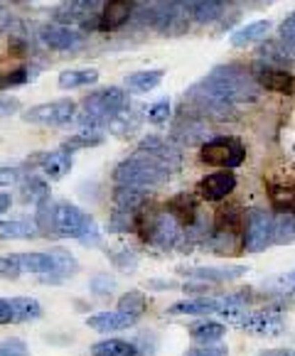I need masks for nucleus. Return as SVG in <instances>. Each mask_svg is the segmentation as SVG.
Here are the masks:
<instances>
[{
    "instance_id": "obj_36",
    "label": "nucleus",
    "mask_w": 295,
    "mask_h": 356,
    "mask_svg": "<svg viewBox=\"0 0 295 356\" xmlns=\"http://www.w3.org/2000/svg\"><path fill=\"white\" fill-rule=\"evenodd\" d=\"M273 243L278 246H293L295 243V214H273Z\"/></svg>"
},
{
    "instance_id": "obj_29",
    "label": "nucleus",
    "mask_w": 295,
    "mask_h": 356,
    "mask_svg": "<svg viewBox=\"0 0 295 356\" xmlns=\"http://www.w3.org/2000/svg\"><path fill=\"white\" fill-rule=\"evenodd\" d=\"M271 27H273V22H271L269 17H266V20H253V22H248V25H244L241 30L234 32V35L229 37V42H232L234 47H246V44L264 40L271 32Z\"/></svg>"
},
{
    "instance_id": "obj_17",
    "label": "nucleus",
    "mask_w": 295,
    "mask_h": 356,
    "mask_svg": "<svg viewBox=\"0 0 295 356\" xmlns=\"http://www.w3.org/2000/svg\"><path fill=\"white\" fill-rule=\"evenodd\" d=\"M253 79H256L258 86L276 91V94H293V89H295L293 74L280 67H273V64H258V67L253 69Z\"/></svg>"
},
{
    "instance_id": "obj_7",
    "label": "nucleus",
    "mask_w": 295,
    "mask_h": 356,
    "mask_svg": "<svg viewBox=\"0 0 295 356\" xmlns=\"http://www.w3.org/2000/svg\"><path fill=\"white\" fill-rule=\"evenodd\" d=\"M271 246H273V214L253 207L244 214V251L264 253Z\"/></svg>"
},
{
    "instance_id": "obj_16",
    "label": "nucleus",
    "mask_w": 295,
    "mask_h": 356,
    "mask_svg": "<svg viewBox=\"0 0 295 356\" xmlns=\"http://www.w3.org/2000/svg\"><path fill=\"white\" fill-rule=\"evenodd\" d=\"M49 258H52L54 268L52 273H47V275H40V283L42 285H62L64 280H69L72 275H77L79 273V261L74 258V253H69L67 248H49Z\"/></svg>"
},
{
    "instance_id": "obj_3",
    "label": "nucleus",
    "mask_w": 295,
    "mask_h": 356,
    "mask_svg": "<svg viewBox=\"0 0 295 356\" xmlns=\"http://www.w3.org/2000/svg\"><path fill=\"white\" fill-rule=\"evenodd\" d=\"M52 231L57 238H77L84 248H96L101 243L94 216L69 202H54Z\"/></svg>"
},
{
    "instance_id": "obj_1",
    "label": "nucleus",
    "mask_w": 295,
    "mask_h": 356,
    "mask_svg": "<svg viewBox=\"0 0 295 356\" xmlns=\"http://www.w3.org/2000/svg\"><path fill=\"white\" fill-rule=\"evenodd\" d=\"M258 94V84L253 74L237 64L214 67L202 81H197L184 94V106L200 113L202 118H224L234 111V106L253 101Z\"/></svg>"
},
{
    "instance_id": "obj_5",
    "label": "nucleus",
    "mask_w": 295,
    "mask_h": 356,
    "mask_svg": "<svg viewBox=\"0 0 295 356\" xmlns=\"http://www.w3.org/2000/svg\"><path fill=\"white\" fill-rule=\"evenodd\" d=\"M136 231L141 234L143 241L153 243V246L163 248V251H173L184 241V229L168 211H150L148 216H143V211H138Z\"/></svg>"
},
{
    "instance_id": "obj_24",
    "label": "nucleus",
    "mask_w": 295,
    "mask_h": 356,
    "mask_svg": "<svg viewBox=\"0 0 295 356\" xmlns=\"http://www.w3.org/2000/svg\"><path fill=\"white\" fill-rule=\"evenodd\" d=\"M216 309H219V298H190L170 305L168 312L190 314V317H207V314H216Z\"/></svg>"
},
{
    "instance_id": "obj_55",
    "label": "nucleus",
    "mask_w": 295,
    "mask_h": 356,
    "mask_svg": "<svg viewBox=\"0 0 295 356\" xmlns=\"http://www.w3.org/2000/svg\"><path fill=\"white\" fill-rule=\"evenodd\" d=\"M288 283H293V285H295V268H293V270L288 273Z\"/></svg>"
},
{
    "instance_id": "obj_27",
    "label": "nucleus",
    "mask_w": 295,
    "mask_h": 356,
    "mask_svg": "<svg viewBox=\"0 0 295 356\" xmlns=\"http://www.w3.org/2000/svg\"><path fill=\"white\" fill-rule=\"evenodd\" d=\"M20 200L25 204L37 207L40 202L49 200V182L47 177H40V175H25V179L20 182Z\"/></svg>"
},
{
    "instance_id": "obj_43",
    "label": "nucleus",
    "mask_w": 295,
    "mask_h": 356,
    "mask_svg": "<svg viewBox=\"0 0 295 356\" xmlns=\"http://www.w3.org/2000/svg\"><path fill=\"white\" fill-rule=\"evenodd\" d=\"M116 285H118V280H113V278H111L109 273H96L94 278L89 280V288H91V293H94V295H99V298H106V295L116 293Z\"/></svg>"
},
{
    "instance_id": "obj_2",
    "label": "nucleus",
    "mask_w": 295,
    "mask_h": 356,
    "mask_svg": "<svg viewBox=\"0 0 295 356\" xmlns=\"http://www.w3.org/2000/svg\"><path fill=\"white\" fill-rule=\"evenodd\" d=\"M131 106L126 89L118 86H109V89H99L94 94H89L84 99L81 111H77V126H81L84 131H96L101 126H109L121 111H126Z\"/></svg>"
},
{
    "instance_id": "obj_13",
    "label": "nucleus",
    "mask_w": 295,
    "mask_h": 356,
    "mask_svg": "<svg viewBox=\"0 0 295 356\" xmlns=\"http://www.w3.org/2000/svg\"><path fill=\"white\" fill-rule=\"evenodd\" d=\"M187 280H200V283L221 285L232 283V280L244 278L248 273L246 266H197V268H180Z\"/></svg>"
},
{
    "instance_id": "obj_42",
    "label": "nucleus",
    "mask_w": 295,
    "mask_h": 356,
    "mask_svg": "<svg viewBox=\"0 0 295 356\" xmlns=\"http://www.w3.org/2000/svg\"><path fill=\"white\" fill-rule=\"evenodd\" d=\"M170 101L168 99H160V101H155V104H150L145 108V118L153 126H165L168 123V118H170Z\"/></svg>"
},
{
    "instance_id": "obj_41",
    "label": "nucleus",
    "mask_w": 295,
    "mask_h": 356,
    "mask_svg": "<svg viewBox=\"0 0 295 356\" xmlns=\"http://www.w3.org/2000/svg\"><path fill=\"white\" fill-rule=\"evenodd\" d=\"M52 216H54V202L52 197L35 207V221L37 229H40V236H54L52 231Z\"/></svg>"
},
{
    "instance_id": "obj_8",
    "label": "nucleus",
    "mask_w": 295,
    "mask_h": 356,
    "mask_svg": "<svg viewBox=\"0 0 295 356\" xmlns=\"http://www.w3.org/2000/svg\"><path fill=\"white\" fill-rule=\"evenodd\" d=\"M192 0H170L163 6H153L150 10V25L163 35H182L192 22Z\"/></svg>"
},
{
    "instance_id": "obj_50",
    "label": "nucleus",
    "mask_w": 295,
    "mask_h": 356,
    "mask_svg": "<svg viewBox=\"0 0 295 356\" xmlns=\"http://www.w3.org/2000/svg\"><path fill=\"white\" fill-rule=\"evenodd\" d=\"M15 325V314H13V305L8 298H0V327Z\"/></svg>"
},
{
    "instance_id": "obj_18",
    "label": "nucleus",
    "mask_w": 295,
    "mask_h": 356,
    "mask_svg": "<svg viewBox=\"0 0 295 356\" xmlns=\"http://www.w3.org/2000/svg\"><path fill=\"white\" fill-rule=\"evenodd\" d=\"M209 126H207V118H184L180 115L177 123L173 128V143H180V145H205L209 140Z\"/></svg>"
},
{
    "instance_id": "obj_38",
    "label": "nucleus",
    "mask_w": 295,
    "mask_h": 356,
    "mask_svg": "<svg viewBox=\"0 0 295 356\" xmlns=\"http://www.w3.org/2000/svg\"><path fill=\"white\" fill-rule=\"evenodd\" d=\"M138 126H141V121H138V115L131 111V106H128L126 111H121V113H118L116 118L109 123L111 133H113V136H118V138L133 136V133L138 131Z\"/></svg>"
},
{
    "instance_id": "obj_21",
    "label": "nucleus",
    "mask_w": 295,
    "mask_h": 356,
    "mask_svg": "<svg viewBox=\"0 0 295 356\" xmlns=\"http://www.w3.org/2000/svg\"><path fill=\"white\" fill-rule=\"evenodd\" d=\"M131 13H133V0H106L99 17V27L109 32L121 30L128 22V17H131Z\"/></svg>"
},
{
    "instance_id": "obj_25",
    "label": "nucleus",
    "mask_w": 295,
    "mask_h": 356,
    "mask_svg": "<svg viewBox=\"0 0 295 356\" xmlns=\"http://www.w3.org/2000/svg\"><path fill=\"white\" fill-rule=\"evenodd\" d=\"M163 76V69H141V72L128 74L123 79V84H126V91H133V94H150V91L160 86Z\"/></svg>"
},
{
    "instance_id": "obj_37",
    "label": "nucleus",
    "mask_w": 295,
    "mask_h": 356,
    "mask_svg": "<svg viewBox=\"0 0 295 356\" xmlns=\"http://www.w3.org/2000/svg\"><path fill=\"white\" fill-rule=\"evenodd\" d=\"M101 143H104V136H101L99 131H81V133H77V136L67 138L59 147L74 155L77 150H84V147H99Z\"/></svg>"
},
{
    "instance_id": "obj_40",
    "label": "nucleus",
    "mask_w": 295,
    "mask_h": 356,
    "mask_svg": "<svg viewBox=\"0 0 295 356\" xmlns=\"http://www.w3.org/2000/svg\"><path fill=\"white\" fill-rule=\"evenodd\" d=\"M109 258H111V263L118 268L121 273H136V268H138V258H136V253L131 251L128 246H113V248H109Z\"/></svg>"
},
{
    "instance_id": "obj_48",
    "label": "nucleus",
    "mask_w": 295,
    "mask_h": 356,
    "mask_svg": "<svg viewBox=\"0 0 295 356\" xmlns=\"http://www.w3.org/2000/svg\"><path fill=\"white\" fill-rule=\"evenodd\" d=\"M27 79H30V72H27L25 67L15 69V72L6 74V76H0V91H6V89H17V86L27 84Z\"/></svg>"
},
{
    "instance_id": "obj_44",
    "label": "nucleus",
    "mask_w": 295,
    "mask_h": 356,
    "mask_svg": "<svg viewBox=\"0 0 295 356\" xmlns=\"http://www.w3.org/2000/svg\"><path fill=\"white\" fill-rule=\"evenodd\" d=\"M0 356H32L30 346L20 337H8V339L0 341Z\"/></svg>"
},
{
    "instance_id": "obj_11",
    "label": "nucleus",
    "mask_w": 295,
    "mask_h": 356,
    "mask_svg": "<svg viewBox=\"0 0 295 356\" xmlns=\"http://www.w3.org/2000/svg\"><path fill=\"white\" fill-rule=\"evenodd\" d=\"M40 40H42L45 47L54 49V52H74V49H79L84 44L86 35L81 30L52 22V25H45L40 30Z\"/></svg>"
},
{
    "instance_id": "obj_19",
    "label": "nucleus",
    "mask_w": 295,
    "mask_h": 356,
    "mask_svg": "<svg viewBox=\"0 0 295 356\" xmlns=\"http://www.w3.org/2000/svg\"><path fill=\"white\" fill-rule=\"evenodd\" d=\"M138 317L126 312H96L86 317V327H91L94 332H101V334H113V332H123V330H131L136 325Z\"/></svg>"
},
{
    "instance_id": "obj_47",
    "label": "nucleus",
    "mask_w": 295,
    "mask_h": 356,
    "mask_svg": "<svg viewBox=\"0 0 295 356\" xmlns=\"http://www.w3.org/2000/svg\"><path fill=\"white\" fill-rule=\"evenodd\" d=\"M22 275L20 263H17L15 253L13 256H0V278L3 280H17Z\"/></svg>"
},
{
    "instance_id": "obj_46",
    "label": "nucleus",
    "mask_w": 295,
    "mask_h": 356,
    "mask_svg": "<svg viewBox=\"0 0 295 356\" xmlns=\"http://www.w3.org/2000/svg\"><path fill=\"white\" fill-rule=\"evenodd\" d=\"M22 179H25V168L22 165H3L0 168V187L20 184Z\"/></svg>"
},
{
    "instance_id": "obj_31",
    "label": "nucleus",
    "mask_w": 295,
    "mask_h": 356,
    "mask_svg": "<svg viewBox=\"0 0 295 356\" xmlns=\"http://www.w3.org/2000/svg\"><path fill=\"white\" fill-rule=\"evenodd\" d=\"M192 22L200 25H209V22L219 20L227 10V0H192Z\"/></svg>"
},
{
    "instance_id": "obj_34",
    "label": "nucleus",
    "mask_w": 295,
    "mask_h": 356,
    "mask_svg": "<svg viewBox=\"0 0 295 356\" xmlns=\"http://www.w3.org/2000/svg\"><path fill=\"white\" fill-rule=\"evenodd\" d=\"M99 81V72L96 69H64L57 76L59 89H81V86H89Z\"/></svg>"
},
{
    "instance_id": "obj_39",
    "label": "nucleus",
    "mask_w": 295,
    "mask_h": 356,
    "mask_svg": "<svg viewBox=\"0 0 295 356\" xmlns=\"http://www.w3.org/2000/svg\"><path fill=\"white\" fill-rule=\"evenodd\" d=\"M118 312L141 317V314L148 312V298L141 290H128V293H123L121 300H118Z\"/></svg>"
},
{
    "instance_id": "obj_6",
    "label": "nucleus",
    "mask_w": 295,
    "mask_h": 356,
    "mask_svg": "<svg viewBox=\"0 0 295 356\" xmlns=\"http://www.w3.org/2000/svg\"><path fill=\"white\" fill-rule=\"evenodd\" d=\"M200 160L205 165H209V168L234 170L246 160V145L241 143V138H234V136L209 138L200 147Z\"/></svg>"
},
{
    "instance_id": "obj_45",
    "label": "nucleus",
    "mask_w": 295,
    "mask_h": 356,
    "mask_svg": "<svg viewBox=\"0 0 295 356\" xmlns=\"http://www.w3.org/2000/svg\"><path fill=\"white\" fill-rule=\"evenodd\" d=\"M182 356H229V346L221 344V341H216V344H195Z\"/></svg>"
},
{
    "instance_id": "obj_26",
    "label": "nucleus",
    "mask_w": 295,
    "mask_h": 356,
    "mask_svg": "<svg viewBox=\"0 0 295 356\" xmlns=\"http://www.w3.org/2000/svg\"><path fill=\"white\" fill-rule=\"evenodd\" d=\"M145 204H148L145 189H133V187H116L113 189V209L138 214L141 209H145Z\"/></svg>"
},
{
    "instance_id": "obj_4",
    "label": "nucleus",
    "mask_w": 295,
    "mask_h": 356,
    "mask_svg": "<svg viewBox=\"0 0 295 356\" xmlns=\"http://www.w3.org/2000/svg\"><path fill=\"white\" fill-rule=\"evenodd\" d=\"M170 170L163 163H158L155 157L138 152L131 157H126L123 163L116 165L113 170V182L116 187H133V189H155L163 182H168Z\"/></svg>"
},
{
    "instance_id": "obj_54",
    "label": "nucleus",
    "mask_w": 295,
    "mask_h": 356,
    "mask_svg": "<svg viewBox=\"0 0 295 356\" xmlns=\"http://www.w3.org/2000/svg\"><path fill=\"white\" fill-rule=\"evenodd\" d=\"M148 285H150V288H158V290H173V288H180V285H175V283H158V278H155V280H148Z\"/></svg>"
},
{
    "instance_id": "obj_23",
    "label": "nucleus",
    "mask_w": 295,
    "mask_h": 356,
    "mask_svg": "<svg viewBox=\"0 0 295 356\" xmlns=\"http://www.w3.org/2000/svg\"><path fill=\"white\" fill-rule=\"evenodd\" d=\"M37 236H40V229H37L35 216L15 214L0 221V238H37Z\"/></svg>"
},
{
    "instance_id": "obj_28",
    "label": "nucleus",
    "mask_w": 295,
    "mask_h": 356,
    "mask_svg": "<svg viewBox=\"0 0 295 356\" xmlns=\"http://www.w3.org/2000/svg\"><path fill=\"white\" fill-rule=\"evenodd\" d=\"M266 192H269L271 204H273L276 211H283V214H295V184L269 182V184H266Z\"/></svg>"
},
{
    "instance_id": "obj_35",
    "label": "nucleus",
    "mask_w": 295,
    "mask_h": 356,
    "mask_svg": "<svg viewBox=\"0 0 295 356\" xmlns=\"http://www.w3.org/2000/svg\"><path fill=\"white\" fill-rule=\"evenodd\" d=\"M13 305V314H15V325H22V322H37L42 317V305L37 302L35 298H27V295H20V298H10Z\"/></svg>"
},
{
    "instance_id": "obj_30",
    "label": "nucleus",
    "mask_w": 295,
    "mask_h": 356,
    "mask_svg": "<svg viewBox=\"0 0 295 356\" xmlns=\"http://www.w3.org/2000/svg\"><path fill=\"white\" fill-rule=\"evenodd\" d=\"M224 334H227V325L214 320H200L190 325V337L195 339V344H216L224 339Z\"/></svg>"
},
{
    "instance_id": "obj_15",
    "label": "nucleus",
    "mask_w": 295,
    "mask_h": 356,
    "mask_svg": "<svg viewBox=\"0 0 295 356\" xmlns=\"http://www.w3.org/2000/svg\"><path fill=\"white\" fill-rule=\"evenodd\" d=\"M138 152H145V155L155 157V160H158V163H163L170 172L182 165V152L175 147L173 140H165V138H160V136L143 138L141 145H138Z\"/></svg>"
},
{
    "instance_id": "obj_32",
    "label": "nucleus",
    "mask_w": 295,
    "mask_h": 356,
    "mask_svg": "<svg viewBox=\"0 0 295 356\" xmlns=\"http://www.w3.org/2000/svg\"><path fill=\"white\" fill-rule=\"evenodd\" d=\"M91 356H141L133 339H101L89 349Z\"/></svg>"
},
{
    "instance_id": "obj_14",
    "label": "nucleus",
    "mask_w": 295,
    "mask_h": 356,
    "mask_svg": "<svg viewBox=\"0 0 295 356\" xmlns=\"http://www.w3.org/2000/svg\"><path fill=\"white\" fill-rule=\"evenodd\" d=\"M237 189V175L232 170H216L200 179V194L205 202H221Z\"/></svg>"
},
{
    "instance_id": "obj_53",
    "label": "nucleus",
    "mask_w": 295,
    "mask_h": 356,
    "mask_svg": "<svg viewBox=\"0 0 295 356\" xmlns=\"http://www.w3.org/2000/svg\"><path fill=\"white\" fill-rule=\"evenodd\" d=\"M261 356H295V349H269Z\"/></svg>"
},
{
    "instance_id": "obj_51",
    "label": "nucleus",
    "mask_w": 295,
    "mask_h": 356,
    "mask_svg": "<svg viewBox=\"0 0 295 356\" xmlns=\"http://www.w3.org/2000/svg\"><path fill=\"white\" fill-rule=\"evenodd\" d=\"M20 108V101L13 99V96H3L0 94V115H13Z\"/></svg>"
},
{
    "instance_id": "obj_49",
    "label": "nucleus",
    "mask_w": 295,
    "mask_h": 356,
    "mask_svg": "<svg viewBox=\"0 0 295 356\" xmlns=\"http://www.w3.org/2000/svg\"><path fill=\"white\" fill-rule=\"evenodd\" d=\"M280 40H283L285 47L295 54V13H290L283 20V25H280Z\"/></svg>"
},
{
    "instance_id": "obj_33",
    "label": "nucleus",
    "mask_w": 295,
    "mask_h": 356,
    "mask_svg": "<svg viewBox=\"0 0 295 356\" xmlns=\"http://www.w3.org/2000/svg\"><path fill=\"white\" fill-rule=\"evenodd\" d=\"M17 263H20L22 273H32V275H47L52 273L54 263L47 251H30V253H15Z\"/></svg>"
},
{
    "instance_id": "obj_10",
    "label": "nucleus",
    "mask_w": 295,
    "mask_h": 356,
    "mask_svg": "<svg viewBox=\"0 0 295 356\" xmlns=\"http://www.w3.org/2000/svg\"><path fill=\"white\" fill-rule=\"evenodd\" d=\"M106 0H67L54 15H57L59 25L74 27V30H89V27L99 25L101 10H104Z\"/></svg>"
},
{
    "instance_id": "obj_22",
    "label": "nucleus",
    "mask_w": 295,
    "mask_h": 356,
    "mask_svg": "<svg viewBox=\"0 0 295 356\" xmlns=\"http://www.w3.org/2000/svg\"><path fill=\"white\" fill-rule=\"evenodd\" d=\"M40 170H42V177L59 182L72 172V152L62 150V147L45 152V155H40Z\"/></svg>"
},
{
    "instance_id": "obj_12",
    "label": "nucleus",
    "mask_w": 295,
    "mask_h": 356,
    "mask_svg": "<svg viewBox=\"0 0 295 356\" xmlns=\"http://www.w3.org/2000/svg\"><path fill=\"white\" fill-rule=\"evenodd\" d=\"M241 327L258 337H276L283 332L285 314L280 307H264V309H258V312L246 314L241 320Z\"/></svg>"
},
{
    "instance_id": "obj_20",
    "label": "nucleus",
    "mask_w": 295,
    "mask_h": 356,
    "mask_svg": "<svg viewBox=\"0 0 295 356\" xmlns=\"http://www.w3.org/2000/svg\"><path fill=\"white\" fill-rule=\"evenodd\" d=\"M165 211H168L182 229H190V226L202 216L200 202H197L192 194H175L173 200L168 202V207H165Z\"/></svg>"
},
{
    "instance_id": "obj_9",
    "label": "nucleus",
    "mask_w": 295,
    "mask_h": 356,
    "mask_svg": "<svg viewBox=\"0 0 295 356\" xmlns=\"http://www.w3.org/2000/svg\"><path fill=\"white\" fill-rule=\"evenodd\" d=\"M77 101L57 99L47 104H37L22 113V121L32 126H69L77 118Z\"/></svg>"
},
{
    "instance_id": "obj_52",
    "label": "nucleus",
    "mask_w": 295,
    "mask_h": 356,
    "mask_svg": "<svg viewBox=\"0 0 295 356\" xmlns=\"http://www.w3.org/2000/svg\"><path fill=\"white\" fill-rule=\"evenodd\" d=\"M10 204H13L10 192H0V216H6L10 211Z\"/></svg>"
}]
</instances>
